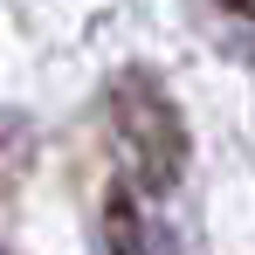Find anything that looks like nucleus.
Returning a JSON list of instances; mask_svg holds the SVG:
<instances>
[{"mask_svg":"<svg viewBox=\"0 0 255 255\" xmlns=\"http://www.w3.org/2000/svg\"><path fill=\"white\" fill-rule=\"evenodd\" d=\"M228 7H235V14H249V21H255V0H228Z\"/></svg>","mask_w":255,"mask_h":255,"instance_id":"nucleus-2","label":"nucleus"},{"mask_svg":"<svg viewBox=\"0 0 255 255\" xmlns=\"http://www.w3.org/2000/svg\"><path fill=\"white\" fill-rule=\"evenodd\" d=\"M111 118H118V138H125V152H131L138 186L145 193H166L172 179H179V166H186V125H179L172 97L152 76H118Z\"/></svg>","mask_w":255,"mask_h":255,"instance_id":"nucleus-1","label":"nucleus"}]
</instances>
